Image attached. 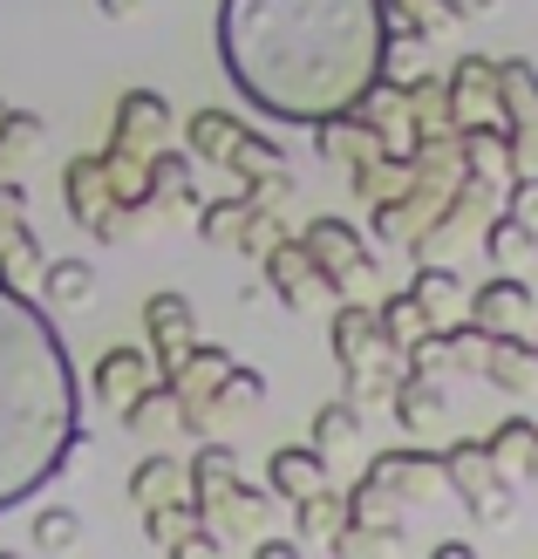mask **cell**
I'll return each instance as SVG.
<instances>
[{
	"label": "cell",
	"mask_w": 538,
	"mask_h": 559,
	"mask_svg": "<svg viewBox=\"0 0 538 559\" xmlns=\"http://www.w3.org/2000/svg\"><path fill=\"white\" fill-rule=\"evenodd\" d=\"M504 8V0H450V14H457V21H477V14H498Z\"/></svg>",
	"instance_id": "obj_28"
},
{
	"label": "cell",
	"mask_w": 538,
	"mask_h": 559,
	"mask_svg": "<svg viewBox=\"0 0 538 559\" xmlns=\"http://www.w3.org/2000/svg\"><path fill=\"white\" fill-rule=\"evenodd\" d=\"M260 396H266V382L252 376V369H232V376L218 382V403H239L246 409V403H260Z\"/></svg>",
	"instance_id": "obj_25"
},
{
	"label": "cell",
	"mask_w": 538,
	"mask_h": 559,
	"mask_svg": "<svg viewBox=\"0 0 538 559\" xmlns=\"http://www.w3.org/2000/svg\"><path fill=\"white\" fill-rule=\"evenodd\" d=\"M525 314H531V287L512 280V273H498V280H485V287L470 294V328L477 334H518Z\"/></svg>",
	"instance_id": "obj_6"
},
{
	"label": "cell",
	"mask_w": 538,
	"mask_h": 559,
	"mask_svg": "<svg viewBox=\"0 0 538 559\" xmlns=\"http://www.w3.org/2000/svg\"><path fill=\"white\" fill-rule=\"evenodd\" d=\"M334 355H342V369H348V382L355 389H368L382 376V355H388V342H382V321L368 314V307H342L334 314Z\"/></svg>",
	"instance_id": "obj_5"
},
{
	"label": "cell",
	"mask_w": 538,
	"mask_h": 559,
	"mask_svg": "<svg viewBox=\"0 0 538 559\" xmlns=\"http://www.w3.org/2000/svg\"><path fill=\"white\" fill-rule=\"evenodd\" d=\"M260 559H300V552H294V546H279V539H273V546H260Z\"/></svg>",
	"instance_id": "obj_30"
},
{
	"label": "cell",
	"mask_w": 538,
	"mask_h": 559,
	"mask_svg": "<svg viewBox=\"0 0 538 559\" xmlns=\"http://www.w3.org/2000/svg\"><path fill=\"white\" fill-rule=\"evenodd\" d=\"M41 287L62 300V307H75V300H89V294H96V266H82V260H55V266H41Z\"/></svg>",
	"instance_id": "obj_20"
},
{
	"label": "cell",
	"mask_w": 538,
	"mask_h": 559,
	"mask_svg": "<svg viewBox=\"0 0 538 559\" xmlns=\"http://www.w3.org/2000/svg\"><path fill=\"white\" fill-rule=\"evenodd\" d=\"M437 559H477L470 546H437Z\"/></svg>",
	"instance_id": "obj_32"
},
{
	"label": "cell",
	"mask_w": 538,
	"mask_h": 559,
	"mask_svg": "<svg viewBox=\"0 0 538 559\" xmlns=\"http://www.w3.org/2000/svg\"><path fill=\"white\" fill-rule=\"evenodd\" d=\"M0 559H8V552H0Z\"/></svg>",
	"instance_id": "obj_34"
},
{
	"label": "cell",
	"mask_w": 538,
	"mask_h": 559,
	"mask_svg": "<svg viewBox=\"0 0 538 559\" xmlns=\"http://www.w3.org/2000/svg\"><path fill=\"white\" fill-rule=\"evenodd\" d=\"M443 478H450V485H457L470 506H477V519H491V525L512 519V485H504V471L491 464L485 443H457V451L443 457Z\"/></svg>",
	"instance_id": "obj_3"
},
{
	"label": "cell",
	"mask_w": 538,
	"mask_h": 559,
	"mask_svg": "<svg viewBox=\"0 0 538 559\" xmlns=\"http://www.w3.org/2000/svg\"><path fill=\"white\" fill-rule=\"evenodd\" d=\"M300 246H307V260L321 266V280L334 294H368L375 287V253H368L361 233L342 226V218H314V226L300 233Z\"/></svg>",
	"instance_id": "obj_2"
},
{
	"label": "cell",
	"mask_w": 538,
	"mask_h": 559,
	"mask_svg": "<svg viewBox=\"0 0 538 559\" xmlns=\"http://www.w3.org/2000/svg\"><path fill=\"white\" fill-rule=\"evenodd\" d=\"M144 389H151L144 348H109V355L96 361V396H103V403H136Z\"/></svg>",
	"instance_id": "obj_10"
},
{
	"label": "cell",
	"mask_w": 538,
	"mask_h": 559,
	"mask_svg": "<svg viewBox=\"0 0 538 559\" xmlns=\"http://www.w3.org/2000/svg\"><path fill=\"white\" fill-rule=\"evenodd\" d=\"M518 218V226H531L538 233V171H525V178H512V205H504Z\"/></svg>",
	"instance_id": "obj_24"
},
{
	"label": "cell",
	"mask_w": 538,
	"mask_h": 559,
	"mask_svg": "<svg viewBox=\"0 0 538 559\" xmlns=\"http://www.w3.org/2000/svg\"><path fill=\"white\" fill-rule=\"evenodd\" d=\"M144 328H151V348L164 355V369H171V361L191 348V300L184 294H151Z\"/></svg>",
	"instance_id": "obj_8"
},
{
	"label": "cell",
	"mask_w": 538,
	"mask_h": 559,
	"mask_svg": "<svg viewBox=\"0 0 538 559\" xmlns=\"http://www.w3.org/2000/svg\"><path fill=\"white\" fill-rule=\"evenodd\" d=\"M218 48L260 109L327 123L382 82V0H225Z\"/></svg>",
	"instance_id": "obj_1"
},
{
	"label": "cell",
	"mask_w": 538,
	"mask_h": 559,
	"mask_svg": "<svg viewBox=\"0 0 538 559\" xmlns=\"http://www.w3.org/2000/svg\"><path fill=\"white\" fill-rule=\"evenodd\" d=\"M443 96H450V130H491L498 123V62L491 55H464L443 75Z\"/></svg>",
	"instance_id": "obj_4"
},
{
	"label": "cell",
	"mask_w": 538,
	"mask_h": 559,
	"mask_svg": "<svg viewBox=\"0 0 538 559\" xmlns=\"http://www.w3.org/2000/svg\"><path fill=\"white\" fill-rule=\"evenodd\" d=\"M41 144V117H27V109H14L8 123H0V171H14V164Z\"/></svg>",
	"instance_id": "obj_21"
},
{
	"label": "cell",
	"mask_w": 538,
	"mask_h": 559,
	"mask_svg": "<svg viewBox=\"0 0 538 559\" xmlns=\"http://www.w3.org/2000/svg\"><path fill=\"white\" fill-rule=\"evenodd\" d=\"M355 424H361L355 403H327V409L314 416V451H327V443H348V437H355Z\"/></svg>",
	"instance_id": "obj_23"
},
{
	"label": "cell",
	"mask_w": 538,
	"mask_h": 559,
	"mask_svg": "<svg viewBox=\"0 0 538 559\" xmlns=\"http://www.w3.org/2000/svg\"><path fill=\"white\" fill-rule=\"evenodd\" d=\"M375 321H382V342H388V348H416L422 334H430V314L416 307V294H388Z\"/></svg>",
	"instance_id": "obj_15"
},
{
	"label": "cell",
	"mask_w": 538,
	"mask_h": 559,
	"mask_svg": "<svg viewBox=\"0 0 538 559\" xmlns=\"http://www.w3.org/2000/svg\"><path fill=\"white\" fill-rule=\"evenodd\" d=\"M69 539H75V519H69V512H62V519L48 512V519H41V546L55 552V546H69Z\"/></svg>",
	"instance_id": "obj_27"
},
{
	"label": "cell",
	"mask_w": 538,
	"mask_h": 559,
	"mask_svg": "<svg viewBox=\"0 0 538 559\" xmlns=\"http://www.w3.org/2000/svg\"><path fill=\"white\" fill-rule=\"evenodd\" d=\"M184 559H212V539H191V546H184Z\"/></svg>",
	"instance_id": "obj_31"
},
{
	"label": "cell",
	"mask_w": 538,
	"mask_h": 559,
	"mask_svg": "<svg viewBox=\"0 0 538 559\" xmlns=\"http://www.w3.org/2000/svg\"><path fill=\"white\" fill-rule=\"evenodd\" d=\"M8 117H14V109H8V103H0V123H8Z\"/></svg>",
	"instance_id": "obj_33"
},
{
	"label": "cell",
	"mask_w": 538,
	"mask_h": 559,
	"mask_svg": "<svg viewBox=\"0 0 538 559\" xmlns=\"http://www.w3.org/2000/svg\"><path fill=\"white\" fill-rule=\"evenodd\" d=\"M225 164H232L246 185H260V178H287V157H279V144H273V136H260V130H246V136H239V151L225 157Z\"/></svg>",
	"instance_id": "obj_17"
},
{
	"label": "cell",
	"mask_w": 538,
	"mask_h": 559,
	"mask_svg": "<svg viewBox=\"0 0 538 559\" xmlns=\"http://www.w3.org/2000/svg\"><path fill=\"white\" fill-rule=\"evenodd\" d=\"M485 451H491V464L504 471V478H512V471H531V451H538V430L525 424V416H512V424H504L491 443H485Z\"/></svg>",
	"instance_id": "obj_19"
},
{
	"label": "cell",
	"mask_w": 538,
	"mask_h": 559,
	"mask_svg": "<svg viewBox=\"0 0 538 559\" xmlns=\"http://www.w3.org/2000/svg\"><path fill=\"white\" fill-rule=\"evenodd\" d=\"M198 226H205L212 246H239L246 226H252V205H246V199H232V205H205V218H198Z\"/></svg>",
	"instance_id": "obj_22"
},
{
	"label": "cell",
	"mask_w": 538,
	"mask_h": 559,
	"mask_svg": "<svg viewBox=\"0 0 538 559\" xmlns=\"http://www.w3.org/2000/svg\"><path fill=\"white\" fill-rule=\"evenodd\" d=\"M531 246H538V233H531V226H518L512 212H498L491 226H485V253H491V266H498V273H512L518 260H531Z\"/></svg>",
	"instance_id": "obj_14"
},
{
	"label": "cell",
	"mask_w": 538,
	"mask_h": 559,
	"mask_svg": "<svg viewBox=\"0 0 538 559\" xmlns=\"http://www.w3.org/2000/svg\"><path fill=\"white\" fill-rule=\"evenodd\" d=\"M395 416H403L409 430H430L443 416V389L430 376H403V382H395Z\"/></svg>",
	"instance_id": "obj_18"
},
{
	"label": "cell",
	"mask_w": 538,
	"mask_h": 559,
	"mask_svg": "<svg viewBox=\"0 0 538 559\" xmlns=\"http://www.w3.org/2000/svg\"><path fill=\"white\" fill-rule=\"evenodd\" d=\"M27 199H21V185H0V266L8 273H27V266H41V246L35 233H27Z\"/></svg>",
	"instance_id": "obj_9"
},
{
	"label": "cell",
	"mask_w": 538,
	"mask_h": 559,
	"mask_svg": "<svg viewBox=\"0 0 538 559\" xmlns=\"http://www.w3.org/2000/svg\"><path fill=\"white\" fill-rule=\"evenodd\" d=\"M164 478H171V457H151L144 471H136V498H157V491H164Z\"/></svg>",
	"instance_id": "obj_26"
},
{
	"label": "cell",
	"mask_w": 538,
	"mask_h": 559,
	"mask_svg": "<svg viewBox=\"0 0 538 559\" xmlns=\"http://www.w3.org/2000/svg\"><path fill=\"white\" fill-rule=\"evenodd\" d=\"M184 136H191V157H212V164H225V157L239 151L246 123H239V117H225V109H198Z\"/></svg>",
	"instance_id": "obj_12"
},
{
	"label": "cell",
	"mask_w": 538,
	"mask_h": 559,
	"mask_svg": "<svg viewBox=\"0 0 538 559\" xmlns=\"http://www.w3.org/2000/svg\"><path fill=\"white\" fill-rule=\"evenodd\" d=\"M409 294H416V307L430 321H450V314H457V300H464V287H457V273H450V266H422L409 280Z\"/></svg>",
	"instance_id": "obj_16"
},
{
	"label": "cell",
	"mask_w": 538,
	"mask_h": 559,
	"mask_svg": "<svg viewBox=\"0 0 538 559\" xmlns=\"http://www.w3.org/2000/svg\"><path fill=\"white\" fill-rule=\"evenodd\" d=\"M321 485H327V464H321L314 443L273 457V491H287V498H300V506H307V498H321Z\"/></svg>",
	"instance_id": "obj_11"
},
{
	"label": "cell",
	"mask_w": 538,
	"mask_h": 559,
	"mask_svg": "<svg viewBox=\"0 0 538 559\" xmlns=\"http://www.w3.org/2000/svg\"><path fill=\"white\" fill-rule=\"evenodd\" d=\"M266 280L279 287V300H287V307H314V300L327 294V280H321L314 260H307L300 239H279L273 253H266Z\"/></svg>",
	"instance_id": "obj_7"
},
{
	"label": "cell",
	"mask_w": 538,
	"mask_h": 559,
	"mask_svg": "<svg viewBox=\"0 0 538 559\" xmlns=\"http://www.w3.org/2000/svg\"><path fill=\"white\" fill-rule=\"evenodd\" d=\"M96 8H103V14H109V21H130V14H136V8H144V0H96Z\"/></svg>",
	"instance_id": "obj_29"
},
{
	"label": "cell",
	"mask_w": 538,
	"mask_h": 559,
	"mask_svg": "<svg viewBox=\"0 0 538 559\" xmlns=\"http://www.w3.org/2000/svg\"><path fill=\"white\" fill-rule=\"evenodd\" d=\"M382 21H388V27H416L422 41H437L443 27H457L450 0H382Z\"/></svg>",
	"instance_id": "obj_13"
}]
</instances>
